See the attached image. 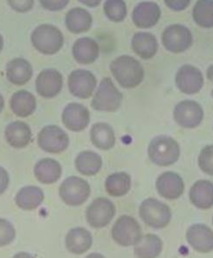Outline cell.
<instances>
[{
  "label": "cell",
  "instance_id": "cell-34",
  "mask_svg": "<svg viewBox=\"0 0 213 258\" xmlns=\"http://www.w3.org/2000/svg\"><path fill=\"white\" fill-rule=\"evenodd\" d=\"M104 13L113 22H122L127 16V6L122 0H108L104 3Z\"/></svg>",
  "mask_w": 213,
  "mask_h": 258
},
{
  "label": "cell",
  "instance_id": "cell-39",
  "mask_svg": "<svg viewBox=\"0 0 213 258\" xmlns=\"http://www.w3.org/2000/svg\"><path fill=\"white\" fill-rule=\"evenodd\" d=\"M191 4V1L189 0H170V1H165V5L171 9V10L180 11L185 10Z\"/></svg>",
  "mask_w": 213,
  "mask_h": 258
},
{
  "label": "cell",
  "instance_id": "cell-31",
  "mask_svg": "<svg viewBox=\"0 0 213 258\" xmlns=\"http://www.w3.org/2000/svg\"><path fill=\"white\" fill-rule=\"evenodd\" d=\"M102 159L94 151H83L75 159V168L79 173L86 176H93L100 171Z\"/></svg>",
  "mask_w": 213,
  "mask_h": 258
},
{
  "label": "cell",
  "instance_id": "cell-1",
  "mask_svg": "<svg viewBox=\"0 0 213 258\" xmlns=\"http://www.w3.org/2000/svg\"><path fill=\"white\" fill-rule=\"evenodd\" d=\"M110 70L120 86L127 89L138 87L144 79L142 64L129 55L115 58L110 64Z\"/></svg>",
  "mask_w": 213,
  "mask_h": 258
},
{
  "label": "cell",
  "instance_id": "cell-14",
  "mask_svg": "<svg viewBox=\"0 0 213 258\" xmlns=\"http://www.w3.org/2000/svg\"><path fill=\"white\" fill-rule=\"evenodd\" d=\"M37 93L46 99H51L60 94L63 87V77L60 72L49 68L39 73L36 79Z\"/></svg>",
  "mask_w": 213,
  "mask_h": 258
},
{
  "label": "cell",
  "instance_id": "cell-46",
  "mask_svg": "<svg viewBox=\"0 0 213 258\" xmlns=\"http://www.w3.org/2000/svg\"><path fill=\"white\" fill-rule=\"evenodd\" d=\"M4 47V39L3 37H2V35L0 34V52L2 51V49H3Z\"/></svg>",
  "mask_w": 213,
  "mask_h": 258
},
{
  "label": "cell",
  "instance_id": "cell-41",
  "mask_svg": "<svg viewBox=\"0 0 213 258\" xmlns=\"http://www.w3.org/2000/svg\"><path fill=\"white\" fill-rule=\"evenodd\" d=\"M206 76L207 79H208L211 83H213V64L210 66V67L208 68V69H207ZM211 96L213 97V89L211 90Z\"/></svg>",
  "mask_w": 213,
  "mask_h": 258
},
{
  "label": "cell",
  "instance_id": "cell-6",
  "mask_svg": "<svg viewBox=\"0 0 213 258\" xmlns=\"http://www.w3.org/2000/svg\"><path fill=\"white\" fill-rule=\"evenodd\" d=\"M112 237L117 244L123 247L135 246L142 239V228L134 217L120 216L112 228Z\"/></svg>",
  "mask_w": 213,
  "mask_h": 258
},
{
  "label": "cell",
  "instance_id": "cell-5",
  "mask_svg": "<svg viewBox=\"0 0 213 258\" xmlns=\"http://www.w3.org/2000/svg\"><path fill=\"white\" fill-rule=\"evenodd\" d=\"M123 99V94L117 89L112 80L104 78L100 81L91 106L97 111L115 112L119 108Z\"/></svg>",
  "mask_w": 213,
  "mask_h": 258
},
{
  "label": "cell",
  "instance_id": "cell-42",
  "mask_svg": "<svg viewBox=\"0 0 213 258\" xmlns=\"http://www.w3.org/2000/svg\"><path fill=\"white\" fill-rule=\"evenodd\" d=\"M80 2L90 7H96V6H98L100 3V1H95V0H92V1H80Z\"/></svg>",
  "mask_w": 213,
  "mask_h": 258
},
{
  "label": "cell",
  "instance_id": "cell-33",
  "mask_svg": "<svg viewBox=\"0 0 213 258\" xmlns=\"http://www.w3.org/2000/svg\"><path fill=\"white\" fill-rule=\"evenodd\" d=\"M192 17L197 26L203 28L213 27V0H199L195 4Z\"/></svg>",
  "mask_w": 213,
  "mask_h": 258
},
{
  "label": "cell",
  "instance_id": "cell-43",
  "mask_svg": "<svg viewBox=\"0 0 213 258\" xmlns=\"http://www.w3.org/2000/svg\"><path fill=\"white\" fill-rule=\"evenodd\" d=\"M13 258H34L32 255H30L28 253H25V252H21V253H18L16 255H14Z\"/></svg>",
  "mask_w": 213,
  "mask_h": 258
},
{
  "label": "cell",
  "instance_id": "cell-25",
  "mask_svg": "<svg viewBox=\"0 0 213 258\" xmlns=\"http://www.w3.org/2000/svg\"><path fill=\"white\" fill-rule=\"evenodd\" d=\"M62 174V166L54 159H42L34 166V175L37 180L43 184L55 183Z\"/></svg>",
  "mask_w": 213,
  "mask_h": 258
},
{
  "label": "cell",
  "instance_id": "cell-28",
  "mask_svg": "<svg viewBox=\"0 0 213 258\" xmlns=\"http://www.w3.org/2000/svg\"><path fill=\"white\" fill-rule=\"evenodd\" d=\"M36 98L28 91L20 90L14 93L10 100L11 109L17 116L27 117L36 110Z\"/></svg>",
  "mask_w": 213,
  "mask_h": 258
},
{
  "label": "cell",
  "instance_id": "cell-30",
  "mask_svg": "<svg viewBox=\"0 0 213 258\" xmlns=\"http://www.w3.org/2000/svg\"><path fill=\"white\" fill-rule=\"evenodd\" d=\"M163 250V241L154 234H147L136 243L134 253L136 258H156Z\"/></svg>",
  "mask_w": 213,
  "mask_h": 258
},
{
  "label": "cell",
  "instance_id": "cell-7",
  "mask_svg": "<svg viewBox=\"0 0 213 258\" xmlns=\"http://www.w3.org/2000/svg\"><path fill=\"white\" fill-rule=\"evenodd\" d=\"M162 42L169 52L180 53L191 47L193 43V37L188 27L174 24L167 26L163 32Z\"/></svg>",
  "mask_w": 213,
  "mask_h": 258
},
{
  "label": "cell",
  "instance_id": "cell-36",
  "mask_svg": "<svg viewBox=\"0 0 213 258\" xmlns=\"http://www.w3.org/2000/svg\"><path fill=\"white\" fill-rule=\"evenodd\" d=\"M16 232L13 224L6 219L0 218V247L9 245L15 239Z\"/></svg>",
  "mask_w": 213,
  "mask_h": 258
},
{
  "label": "cell",
  "instance_id": "cell-26",
  "mask_svg": "<svg viewBox=\"0 0 213 258\" xmlns=\"http://www.w3.org/2000/svg\"><path fill=\"white\" fill-rule=\"evenodd\" d=\"M93 18L90 13L81 7L69 10L66 15V26L73 33H82L90 29Z\"/></svg>",
  "mask_w": 213,
  "mask_h": 258
},
{
  "label": "cell",
  "instance_id": "cell-19",
  "mask_svg": "<svg viewBox=\"0 0 213 258\" xmlns=\"http://www.w3.org/2000/svg\"><path fill=\"white\" fill-rule=\"evenodd\" d=\"M100 47L94 39L83 37L78 39L73 45V56L81 64L94 63L99 57Z\"/></svg>",
  "mask_w": 213,
  "mask_h": 258
},
{
  "label": "cell",
  "instance_id": "cell-16",
  "mask_svg": "<svg viewBox=\"0 0 213 258\" xmlns=\"http://www.w3.org/2000/svg\"><path fill=\"white\" fill-rule=\"evenodd\" d=\"M155 187L162 197L168 200H176L184 194V180L175 172H165L157 178Z\"/></svg>",
  "mask_w": 213,
  "mask_h": 258
},
{
  "label": "cell",
  "instance_id": "cell-10",
  "mask_svg": "<svg viewBox=\"0 0 213 258\" xmlns=\"http://www.w3.org/2000/svg\"><path fill=\"white\" fill-rule=\"evenodd\" d=\"M38 144L40 149L51 154L65 151L69 145V137L67 133L55 125L43 127L38 135Z\"/></svg>",
  "mask_w": 213,
  "mask_h": 258
},
{
  "label": "cell",
  "instance_id": "cell-32",
  "mask_svg": "<svg viewBox=\"0 0 213 258\" xmlns=\"http://www.w3.org/2000/svg\"><path fill=\"white\" fill-rule=\"evenodd\" d=\"M131 178L125 172H118L110 174L105 181L107 193L114 197L125 196L130 190Z\"/></svg>",
  "mask_w": 213,
  "mask_h": 258
},
{
  "label": "cell",
  "instance_id": "cell-17",
  "mask_svg": "<svg viewBox=\"0 0 213 258\" xmlns=\"http://www.w3.org/2000/svg\"><path fill=\"white\" fill-rule=\"evenodd\" d=\"M190 245L199 253H209L213 250V230L201 223L191 225L186 232Z\"/></svg>",
  "mask_w": 213,
  "mask_h": 258
},
{
  "label": "cell",
  "instance_id": "cell-2",
  "mask_svg": "<svg viewBox=\"0 0 213 258\" xmlns=\"http://www.w3.org/2000/svg\"><path fill=\"white\" fill-rule=\"evenodd\" d=\"M148 155L154 164L168 167L178 161L180 147L178 142L171 136H156L149 143Z\"/></svg>",
  "mask_w": 213,
  "mask_h": 258
},
{
  "label": "cell",
  "instance_id": "cell-29",
  "mask_svg": "<svg viewBox=\"0 0 213 258\" xmlns=\"http://www.w3.org/2000/svg\"><path fill=\"white\" fill-rule=\"evenodd\" d=\"M44 192L37 186H26L22 187L15 197V202L23 210H33L42 204Z\"/></svg>",
  "mask_w": 213,
  "mask_h": 258
},
{
  "label": "cell",
  "instance_id": "cell-20",
  "mask_svg": "<svg viewBox=\"0 0 213 258\" xmlns=\"http://www.w3.org/2000/svg\"><path fill=\"white\" fill-rule=\"evenodd\" d=\"M5 136L9 145L15 149H24L32 141V131L26 123L17 120L8 124Z\"/></svg>",
  "mask_w": 213,
  "mask_h": 258
},
{
  "label": "cell",
  "instance_id": "cell-9",
  "mask_svg": "<svg viewBox=\"0 0 213 258\" xmlns=\"http://www.w3.org/2000/svg\"><path fill=\"white\" fill-rule=\"evenodd\" d=\"M116 212V207L111 201L105 197H99L87 207L86 218L92 228L101 229L110 224Z\"/></svg>",
  "mask_w": 213,
  "mask_h": 258
},
{
  "label": "cell",
  "instance_id": "cell-27",
  "mask_svg": "<svg viewBox=\"0 0 213 258\" xmlns=\"http://www.w3.org/2000/svg\"><path fill=\"white\" fill-rule=\"evenodd\" d=\"M90 139L97 149L110 150L116 144V135L108 123H95L91 127Z\"/></svg>",
  "mask_w": 213,
  "mask_h": 258
},
{
  "label": "cell",
  "instance_id": "cell-8",
  "mask_svg": "<svg viewBox=\"0 0 213 258\" xmlns=\"http://www.w3.org/2000/svg\"><path fill=\"white\" fill-rule=\"evenodd\" d=\"M90 193L88 182L78 176L67 178L60 187V197L65 204L69 206H80L84 204Z\"/></svg>",
  "mask_w": 213,
  "mask_h": 258
},
{
  "label": "cell",
  "instance_id": "cell-44",
  "mask_svg": "<svg viewBox=\"0 0 213 258\" xmlns=\"http://www.w3.org/2000/svg\"><path fill=\"white\" fill-rule=\"evenodd\" d=\"M86 258H106L100 253H91Z\"/></svg>",
  "mask_w": 213,
  "mask_h": 258
},
{
  "label": "cell",
  "instance_id": "cell-4",
  "mask_svg": "<svg viewBox=\"0 0 213 258\" xmlns=\"http://www.w3.org/2000/svg\"><path fill=\"white\" fill-rule=\"evenodd\" d=\"M139 215L143 223L153 229L167 227L172 216L168 205L155 198H148L142 202L139 208Z\"/></svg>",
  "mask_w": 213,
  "mask_h": 258
},
{
  "label": "cell",
  "instance_id": "cell-24",
  "mask_svg": "<svg viewBox=\"0 0 213 258\" xmlns=\"http://www.w3.org/2000/svg\"><path fill=\"white\" fill-rule=\"evenodd\" d=\"M190 200L200 210H208L213 206V183L207 180H199L192 185Z\"/></svg>",
  "mask_w": 213,
  "mask_h": 258
},
{
  "label": "cell",
  "instance_id": "cell-47",
  "mask_svg": "<svg viewBox=\"0 0 213 258\" xmlns=\"http://www.w3.org/2000/svg\"><path fill=\"white\" fill-rule=\"evenodd\" d=\"M212 221H213V219H212Z\"/></svg>",
  "mask_w": 213,
  "mask_h": 258
},
{
  "label": "cell",
  "instance_id": "cell-40",
  "mask_svg": "<svg viewBox=\"0 0 213 258\" xmlns=\"http://www.w3.org/2000/svg\"><path fill=\"white\" fill-rule=\"evenodd\" d=\"M9 175L7 170L0 166V195L5 193L9 185Z\"/></svg>",
  "mask_w": 213,
  "mask_h": 258
},
{
  "label": "cell",
  "instance_id": "cell-22",
  "mask_svg": "<svg viewBox=\"0 0 213 258\" xmlns=\"http://www.w3.org/2000/svg\"><path fill=\"white\" fill-rule=\"evenodd\" d=\"M32 64L23 58H15L7 64V80L16 86H22L32 79Z\"/></svg>",
  "mask_w": 213,
  "mask_h": 258
},
{
  "label": "cell",
  "instance_id": "cell-11",
  "mask_svg": "<svg viewBox=\"0 0 213 258\" xmlns=\"http://www.w3.org/2000/svg\"><path fill=\"white\" fill-rule=\"evenodd\" d=\"M173 115L178 126L184 128H195L203 120V107L195 100H183L175 107Z\"/></svg>",
  "mask_w": 213,
  "mask_h": 258
},
{
  "label": "cell",
  "instance_id": "cell-21",
  "mask_svg": "<svg viewBox=\"0 0 213 258\" xmlns=\"http://www.w3.org/2000/svg\"><path fill=\"white\" fill-rule=\"evenodd\" d=\"M93 237L91 233L81 227L70 229L66 237V246L69 252L75 255H81L91 248Z\"/></svg>",
  "mask_w": 213,
  "mask_h": 258
},
{
  "label": "cell",
  "instance_id": "cell-15",
  "mask_svg": "<svg viewBox=\"0 0 213 258\" xmlns=\"http://www.w3.org/2000/svg\"><path fill=\"white\" fill-rule=\"evenodd\" d=\"M90 121V113L80 103L68 104L62 113V122L67 128L79 132L84 130Z\"/></svg>",
  "mask_w": 213,
  "mask_h": 258
},
{
  "label": "cell",
  "instance_id": "cell-12",
  "mask_svg": "<svg viewBox=\"0 0 213 258\" xmlns=\"http://www.w3.org/2000/svg\"><path fill=\"white\" fill-rule=\"evenodd\" d=\"M68 89L74 96L88 99L96 87V78L90 71L77 69L68 76Z\"/></svg>",
  "mask_w": 213,
  "mask_h": 258
},
{
  "label": "cell",
  "instance_id": "cell-3",
  "mask_svg": "<svg viewBox=\"0 0 213 258\" xmlns=\"http://www.w3.org/2000/svg\"><path fill=\"white\" fill-rule=\"evenodd\" d=\"M31 39L34 48L44 54H55L64 44V37L61 30L48 24L37 26L32 32Z\"/></svg>",
  "mask_w": 213,
  "mask_h": 258
},
{
  "label": "cell",
  "instance_id": "cell-13",
  "mask_svg": "<svg viewBox=\"0 0 213 258\" xmlns=\"http://www.w3.org/2000/svg\"><path fill=\"white\" fill-rule=\"evenodd\" d=\"M176 85L184 94H197L203 86V74L192 64H184L176 75Z\"/></svg>",
  "mask_w": 213,
  "mask_h": 258
},
{
  "label": "cell",
  "instance_id": "cell-23",
  "mask_svg": "<svg viewBox=\"0 0 213 258\" xmlns=\"http://www.w3.org/2000/svg\"><path fill=\"white\" fill-rule=\"evenodd\" d=\"M133 51L143 59L153 58L158 50V43L155 35L150 32H139L132 38Z\"/></svg>",
  "mask_w": 213,
  "mask_h": 258
},
{
  "label": "cell",
  "instance_id": "cell-38",
  "mask_svg": "<svg viewBox=\"0 0 213 258\" xmlns=\"http://www.w3.org/2000/svg\"><path fill=\"white\" fill-rule=\"evenodd\" d=\"M40 5L42 6L45 9L50 11L62 10L63 8L68 6L69 1L68 0H59V1H40Z\"/></svg>",
  "mask_w": 213,
  "mask_h": 258
},
{
  "label": "cell",
  "instance_id": "cell-45",
  "mask_svg": "<svg viewBox=\"0 0 213 258\" xmlns=\"http://www.w3.org/2000/svg\"><path fill=\"white\" fill-rule=\"evenodd\" d=\"M4 107H5V100H4L3 96L2 94H0V113L2 112Z\"/></svg>",
  "mask_w": 213,
  "mask_h": 258
},
{
  "label": "cell",
  "instance_id": "cell-18",
  "mask_svg": "<svg viewBox=\"0 0 213 258\" xmlns=\"http://www.w3.org/2000/svg\"><path fill=\"white\" fill-rule=\"evenodd\" d=\"M161 18V9L155 2L144 1L136 5L132 13V20L138 28L155 26Z\"/></svg>",
  "mask_w": 213,
  "mask_h": 258
},
{
  "label": "cell",
  "instance_id": "cell-37",
  "mask_svg": "<svg viewBox=\"0 0 213 258\" xmlns=\"http://www.w3.org/2000/svg\"><path fill=\"white\" fill-rule=\"evenodd\" d=\"M8 4L17 12L25 13L32 9L34 2L32 0H20V1H8Z\"/></svg>",
  "mask_w": 213,
  "mask_h": 258
},
{
  "label": "cell",
  "instance_id": "cell-35",
  "mask_svg": "<svg viewBox=\"0 0 213 258\" xmlns=\"http://www.w3.org/2000/svg\"><path fill=\"white\" fill-rule=\"evenodd\" d=\"M198 166L203 173L213 175V145L206 146L201 150Z\"/></svg>",
  "mask_w": 213,
  "mask_h": 258
}]
</instances>
